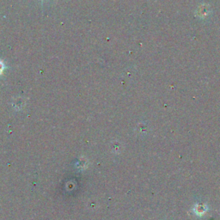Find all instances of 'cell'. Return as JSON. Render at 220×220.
I'll return each mask as SVG.
<instances>
[{
  "label": "cell",
  "instance_id": "6da1fadb",
  "mask_svg": "<svg viewBox=\"0 0 220 220\" xmlns=\"http://www.w3.org/2000/svg\"><path fill=\"white\" fill-rule=\"evenodd\" d=\"M4 69H5V65H4V62L0 60V75L3 73V71H4Z\"/></svg>",
  "mask_w": 220,
  "mask_h": 220
}]
</instances>
